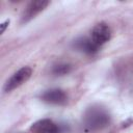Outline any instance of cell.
<instances>
[{
  "label": "cell",
  "instance_id": "1",
  "mask_svg": "<svg viewBox=\"0 0 133 133\" xmlns=\"http://www.w3.org/2000/svg\"><path fill=\"white\" fill-rule=\"evenodd\" d=\"M111 121L109 111L101 105H92L88 107L82 117L83 126L88 131H99L106 128Z\"/></svg>",
  "mask_w": 133,
  "mask_h": 133
},
{
  "label": "cell",
  "instance_id": "6",
  "mask_svg": "<svg viewBox=\"0 0 133 133\" xmlns=\"http://www.w3.org/2000/svg\"><path fill=\"white\" fill-rule=\"evenodd\" d=\"M32 133H60V128L57 124L49 118H43L30 126Z\"/></svg>",
  "mask_w": 133,
  "mask_h": 133
},
{
  "label": "cell",
  "instance_id": "3",
  "mask_svg": "<svg viewBox=\"0 0 133 133\" xmlns=\"http://www.w3.org/2000/svg\"><path fill=\"white\" fill-rule=\"evenodd\" d=\"M39 99L50 105H64L68 101V96L60 88H50L45 90L39 96Z\"/></svg>",
  "mask_w": 133,
  "mask_h": 133
},
{
  "label": "cell",
  "instance_id": "2",
  "mask_svg": "<svg viewBox=\"0 0 133 133\" xmlns=\"http://www.w3.org/2000/svg\"><path fill=\"white\" fill-rule=\"evenodd\" d=\"M31 75H32V69L31 68L23 66V68L19 69L5 82V84H4V91L5 92H9V91L20 87L21 85H23L24 83H26L29 80Z\"/></svg>",
  "mask_w": 133,
  "mask_h": 133
},
{
  "label": "cell",
  "instance_id": "8",
  "mask_svg": "<svg viewBox=\"0 0 133 133\" xmlns=\"http://www.w3.org/2000/svg\"><path fill=\"white\" fill-rule=\"evenodd\" d=\"M71 71H72V65L71 64H69V63H58L53 68L52 73L56 76H63V75L69 74Z\"/></svg>",
  "mask_w": 133,
  "mask_h": 133
},
{
  "label": "cell",
  "instance_id": "9",
  "mask_svg": "<svg viewBox=\"0 0 133 133\" xmlns=\"http://www.w3.org/2000/svg\"><path fill=\"white\" fill-rule=\"evenodd\" d=\"M8 24H9V20H6L4 23H2V24L0 25V26H1V32H2V33L5 31V28L7 27V25H8Z\"/></svg>",
  "mask_w": 133,
  "mask_h": 133
},
{
  "label": "cell",
  "instance_id": "4",
  "mask_svg": "<svg viewBox=\"0 0 133 133\" xmlns=\"http://www.w3.org/2000/svg\"><path fill=\"white\" fill-rule=\"evenodd\" d=\"M90 38L99 47L103 46L104 44H106L111 38V29H110V27L104 22L98 23L91 30Z\"/></svg>",
  "mask_w": 133,
  "mask_h": 133
},
{
  "label": "cell",
  "instance_id": "5",
  "mask_svg": "<svg viewBox=\"0 0 133 133\" xmlns=\"http://www.w3.org/2000/svg\"><path fill=\"white\" fill-rule=\"evenodd\" d=\"M49 1L47 0H35V1H31L25 8V10L23 11L21 21L22 23H27L30 20H32L33 18H35V16H37L41 11H43L48 5H49Z\"/></svg>",
  "mask_w": 133,
  "mask_h": 133
},
{
  "label": "cell",
  "instance_id": "7",
  "mask_svg": "<svg viewBox=\"0 0 133 133\" xmlns=\"http://www.w3.org/2000/svg\"><path fill=\"white\" fill-rule=\"evenodd\" d=\"M73 47L77 51H80V52H82L84 54H88V55H92V54L97 53L100 49V47L90 37H86V36L77 38L74 42Z\"/></svg>",
  "mask_w": 133,
  "mask_h": 133
}]
</instances>
